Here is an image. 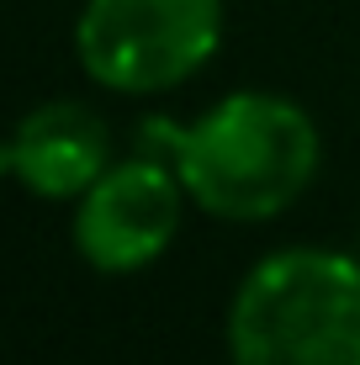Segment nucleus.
Segmentation results:
<instances>
[{"mask_svg":"<svg viewBox=\"0 0 360 365\" xmlns=\"http://www.w3.org/2000/svg\"><path fill=\"white\" fill-rule=\"evenodd\" d=\"M138 148L170 159L185 196L212 217L259 222L307 191L318 170V128L287 96L239 91L196 122L154 117Z\"/></svg>","mask_w":360,"mask_h":365,"instance_id":"1","label":"nucleus"},{"mask_svg":"<svg viewBox=\"0 0 360 365\" xmlns=\"http://www.w3.org/2000/svg\"><path fill=\"white\" fill-rule=\"evenodd\" d=\"M233 365H360V259L276 249L244 275L228 312Z\"/></svg>","mask_w":360,"mask_h":365,"instance_id":"2","label":"nucleus"},{"mask_svg":"<svg viewBox=\"0 0 360 365\" xmlns=\"http://www.w3.org/2000/svg\"><path fill=\"white\" fill-rule=\"evenodd\" d=\"M222 0H85L74 53L111 91H165L212 58Z\"/></svg>","mask_w":360,"mask_h":365,"instance_id":"3","label":"nucleus"},{"mask_svg":"<svg viewBox=\"0 0 360 365\" xmlns=\"http://www.w3.org/2000/svg\"><path fill=\"white\" fill-rule=\"evenodd\" d=\"M180 191L185 185L170 170V159L148 148H138L122 165H106L80 196V217H74L80 255L106 275L154 265L180 228Z\"/></svg>","mask_w":360,"mask_h":365,"instance_id":"4","label":"nucleus"},{"mask_svg":"<svg viewBox=\"0 0 360 365\" xmlns=\"http://www.w3.org/2000/svg\"><path fill=\"white\" fill-rule=\"evenodd\" d=\"M111 165V133L80 101H48L27 111L16 133L0 143V175H16L32 196L69 201L96 185Z\"/></svg>","mask_w":360,"mask_h":365,"instance_id":"5","label":"nucleus"}]
</instances>
